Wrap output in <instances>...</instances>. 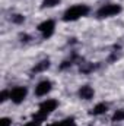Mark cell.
<instances>
[{"instance_id":"obj_6","label":"cell","mask_w":124,"mask_h":126,"mask_svg":"<svg viewBox=\"0 0 124 126\" xmlns=\"http://www.w3.org/2000/svg\"><path fill=\"white\" fill-rule=\"evenodd\" d=\"M51 91V82L50 81H41L37 87H35V94L38 97H42V95H47Z\"/></svg>"},{"instance_id":"obj_11","label":"cell","mask_w":124,"mask_h":126,"mask_svg":"<svg viewBox=\"0 0 124 126\" xmlns=\"http://www.w3.org/2000/svg\"><path fill=\"white\" fill-rule=\"evenodd\" d=\"M124 119V110H117L115 113H114V116H112V120L114 122H120V120H123Z\"/></svg>"},{"instance_id":"obj_5","label":"cell","mask_w":124,"mask_h":126,"mask_svg":"<svg viewBox=\"0 0 124 126\" xmlns=\"http://www.w3.org/2000/svg\"><path fill=\"white\" fill-rule=\"evenodd\" d=\"M54 28H56V24L54 21H44L42 24L38 25V31L42 34L44 38H50L54 32Z\"/></svg>"},{"instance_id":"obj_13","label":"cell","mask_w":124,"mask_h":126,"mask_svg":"<svg viewBox=\"0 0 124 126\" xmlns=\"http://www.w3.org/2000/svg\"><path fill=\"white\" fill-rule=\"evenodd\" d=\"M12 22H15V24H22L24 21H25V18L22 16V15H12Z\"/></svg>"},{"instance_id":"obj_3","label":"cell","mask_w":124,"mask_h":126,"mask_svg":"<svg viewBox=\"0 0 124 126\" xmlns=\"http://www.w3.org/2000/svg\"><path fill=\"white\" fill-rule=\"evenodd\" d=\"M120 12H121V6L120 4H105L101 9H98L96 15L99 18H110V16H114V15H117Z\"/></svg>"},{"instance_id":"obj_4","label":"cell","mask_w":124,"mask_h":126,"mask_svg":"<svg viewBox=\"0 0 124 126\" xmlns=\"http://www.w3.org/2000/svg\"><path fill=\"white\" fill-rule=\"evenodd\" d=\"M28 94V90L25 88V87H16V88H13L12 91H10V100L13 101V103H16V104H19V103H22L24 100H25V97Z\"/></svg>"},{"instance_id":"obj_2","label":"cell","mask_w":124,"mask_h":126,"mask_svg":"<svg viewBox=\"0 0 124 126\" xmlns=\"http://www.w3.org/2000/svg\"><path fill=\"white\" fill-rule=\"evenodd\" d=\"M56 107H57V101H56V100H45V101H42V103L39 104V110H38V113L34 116V119L42 122L50 113H53V111L56 110Z\"/></svg>"},{"instance_id":"obj_16","label":"cell","mask_w":124,"mask_h":126,"mask_svg":"<svg viewBox=\"0 0 124 126\" xmlns=\"http://www.w3.org/2000/svg\"><path fill=\"white\" fill-rule=\"evenodd\" d=\"M6 98H7V91H1V94H0V101L3 103V101H6Z\"/></svg>"},{"instance_id":"obj_12","label":"cell","mask_w":124,"mask_h":126,"mask_svg":"<svg viewBox=\"0 0 124 126\" xmlns=\"http://www.w3.org/2000/svg\"><path fill=\"white\" fill-rule=\"evenodd\" d=\"M59 3H60V0H44L42 1V7H54Z\"/></svg>"},{"instance_id":"obj_1","label":"cell","mask_w":124,"mask_h":126,"mask_svg":"<svg viewBox=\"0 0 124 126\" xmlns=\"http://www.w3.org/2000/svg\"><path fill=\"white\" fill-rule=\"evenodd\" d=\"M89 13V7L86 4H74L72 7H69L64 15H63V19L66 22H70V21H77L79 18L82 16H86Z\"/></svg>"},{"instance_id":"obj_14","label":"cell","mask_w":124,"mask_h":126,"mask_svg":"<svg viewBox=\"0 0 124 126\" xmlns=\"http://www.w3.org/2000/svg\"><path fill=\"white\" fill-rule=\"evenodd\" d=\"M10 123H12V122H10V119H7V117H3V119L0 120V125L1 126H10Z\"/></svg>"},{"instance_id":"obj_9","label":"cell","mask_w":124,"mask_h":126,"mask_svg":"<svg viewBox=\"0 0 124 126\" xmlns=\"http://www.w3.org/2000/svg\"><path fill=\"white\" fill-rule=\"evenodd\" d=\"M50 67V60H41L39 63H37L34 67H32V72H44Z\"/></svg>"},{"instance_id":"obj_8","label":"cell","mask_w":124,"mask_h":126,"mask_svg":"<svg viewBox=\"0 0 124 126\" xmlns=\"http://www.w3.org/2000/svg\"><path fill=\"white\" fill-rule=\"evenodd\" d=\"M107 110H108V106H107L105 103H99V104H96V106L92 109L91 114H93V116H99V114H104Z\"/></svg>"},{"instance_id":"obj_7","label":"cell","mask_w":124,"mask_h":126,"mask_svg":"<svg viewBox=\"0 0 124 126\" xmlns=\"http://www.w3.org/2000/svg\"><path fill=\"white\" fill-rule=\"evenodd\" d=\"M95 94V91H93V88H91L89 85H83L80 90H79V95H80V98H83V100H91Z\"/></svg>"},{"instance_id":"obj_10","label":"cell","mask_w":124,"mask_h":126,"mask_svg":"<svg viewBox=\"0 0 124 126\" xmlns=\"http://www.w3.org/2000/svg\"><path fill=\"white\" fill-rule=\"evenodd\" d=\"M73 125H74V119L73 117H67V119H63V120L56 122V123H53L50 126H73Z\"/></svg>"},{"instance_id":"obj_15","label":"cell","mask_w":124,"mask_h":126,"mask_svg":"<svg viewBox=\"0 0 124 126\" xmlns=\"http://www.w3.org/2000/svg\"><path fill=\"white\" fill-rule=\"evenodd\" d=\"M39 125H41V122L37 120V119H34L32 122H28V123H25L24 126H39Z\"/></svg>"}]
</instances>
